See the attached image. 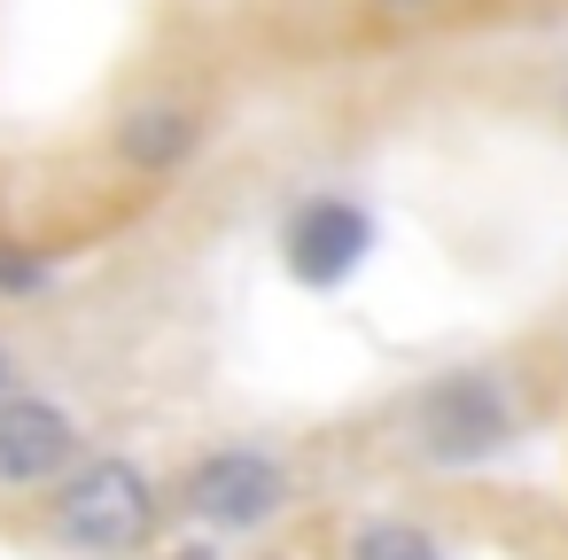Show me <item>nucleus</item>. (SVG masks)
I'll return each mask as SVG.
<instances>
[{
    "label": "nucleus",
    "instance_id": "nucleus-1",
    "mask_svg": "<svg viewBox=\"0 0 568 560\" xmlns=\"http://www.w3.org/2000/svg\"><path fill=\"white\" fill-rule=\"evenodd\" d=\"M514 436H521V397L498 366L428 374L405 405V444L428 467H483V459L514 451Z\"/></svg>",
    "mask_w": 568,
    "mask_h": 560
},
{
    "label": "nucleus",
    "instance_id": "nucleus-9",
    "mask_svg": "<svg viewBox=\"0 0 568 560\" xmlns=\"http://www.w3.org/2000/svg\"><path fill=\"white\" fill-rule=\"evenodd\" d=\"M366 9H382V17H436L444 0H366Z\"/></svg>",
    "mask_w": 568,
    "mask_h": 560
},
{
    "label": "nucleus",
    "instance_id": "nucleus-3",
    "mask_svg": "<svg viewBox=\"0 0 568 560\" xmlns=\"http://www.w3.org/2000/svg\"><path fill=\"white\" fill-rule=\"evenodd\" d=\"M288 498H296V475L265 444H219L180 475V513L203 521V529H226V537L265 529Z\"/></svg>",
    "mask_w": 568,
    "mask_h": 560
},
{
    "label": "nucleus",
    "instance_id": "nucleus-8",
    "mask_svg": "<svg viewBox=\"0 0 568 560\" xmlns=\"http://www.w3.org/2000/svg\"><path fill=\"white\" fill-rule=\"evenodd\" d=\"M55 288V265L40 257V250H24V242H0V296H48Z\"/></svg>",
    "mask_w": 568,
    "mask_h": 560
},
{
    "label": "nucleus",
    "instance_id": "nucleus-12",
    "mask_svg": "<svg viewBox=\"0 0 568 560\" xmlns=\"http://www.w3.org/2000/svg\"><path fill=\"white\" fill-rule=\"evenodd\" d=\"M560 118H568V79H560Z\"/></svg>",
    "mask_w": 568,
    "mask_h": 560
},
{
    "label": "nucleus",
    "instance_id": "nucleus-4",
    "mask_svg": "<svg viewBox=\"0 0 568 560\" xmlns=\"http://www.w3.org/2000/svg\"><path fill=\"white\" fill-rule=\"evenodd\" d=\"M374 257V211L343 187H312L281 211V265L296 288H343Z\"/></svg>",
    "mask_w": 568,
    "mask_h": 560
},
{
    "label": "nucleus",
    "instance_id": "nucleus-6",
    "mask_svg": "<svg viewBox=\"0 0 568 560\" xmlns=\"http://www.w3.org/2000/svg\"><path fill=\"white\" fill-rule=\"evenodd\" d=\"M203 141H211V125H203V110L180 102V94H149V102L118 110V125H110V156H118L133 180H180V172L203 156Z\"/></svg>",
    "mask_w": 568,
    "mask_h": 560
},
{
    "label": "nucleus",
    "instance_id": "nucleus-10",
    "mask_svg": "<svg viewBox=\"0 0 568 560\" xmlns=\"http://www.w3.org/2000/svg\"><path fill=\"white\" fill-rule=\"evenodd\" d=\"M17 389V358H9V343H0V397Z\"/></svg>",
    "mask_w": 568,
    "mask_h": 560
},
{
    "label": "nucleus",
    "instance_id": "nucleus-2",
    "mask_svg": "<svg viewBox=\"0 0 568 560\" xmlns=\"http://www.w3.org/2000/svg\"><path fill=\"white\" fill-rule=\"evenodd\" d=\"M156 513H164L156 482L118 451H94L55 482V537L79 544V552H110V560L141 552L156 537Z\"/></svg>",
    "mask_w": 568,
    "mask_h": 560
},
{
    "label": "nucleus",
    "instance_id": "nucleus-11",
    "mask_svg": "<svg viewBox=\"0 0 568 560\" xmlns=\"http://www.w3.org/2000/svg\"><path fill=\"white\" fill-rule=\"evenodd\" d=\"M172 560H219V552H211V544H180Z\"/></svg>",
    "mask_w": 568,
    "mask_h": 560
},
{
    "label": "nucleus",
    "instance_id": "nucleus-7",
    "mask_svg": "<svg viewBox=\"0 0 568 560\" xmlns=\"http://www.w3.org/2000/svg\"><path fill=\"white\" fill-rule=\"evenodd\" d=\"M343 560H452V544L413 513H366L343 537Z\"/></svg>",
    "mask_w": 568,
    "mask_h": 560
},
{
    "label": "nucleus",
    "instance_id": "nucleus-5",
    "mask_svg": "<svg viewBox=\"0 0 568 560\" xmlns=\"http://www.w3.org/2000/svg\"><path fill=\"white\" fill-rule=\"evenodd\" d=\"M79 459H87V436H79L71 405H55L40 389H9V397H0V490L63 482Z\"/></svg>",
    "mask_w": 568,
    "mask_h": 560
}]
</instances>
